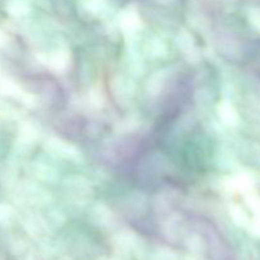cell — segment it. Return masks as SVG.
<instances>
[{"label":"cell","mask_w":260,"mask_h":260,"mask_svg":"<svg viewBox=\"0 0 260 260\" xmlns=\"http://www.w3.org/2000/svg\"><path fill=\"white\" fill-rule=\"evenodd\" d=\"M67 63H69V55L65 51H59L51 57V66L57 71L65 70Z\"/></svg>","instance_id":"2"},{"label":"cell","mask_w":260,"mask_h":260,"mask_svg":"<svg viewBox=\"0 0 260 260\" xmlns=\"http://www.w3.org/2000/svg\"><path fill=\"white\" fill-rule=\"evenodd\" d=\"M50 147L52 149L51 151L56 153L57 155H61V156H67V157H74L76 155V151L74 150L70 145L65 144L62 141L54 140L50 142Z\"/></svg>","instance_id":"1"},{"label":"cell","mask_w":260,"mask_h":260,"mask_svg":"<svg viewBox=\"0 0 260 260\" xmlns=\"http://www.w3.org/2000/svg\"><path fill=\"white\" fill-rule=\"evenodd\" d=\"M163 85H164V77L161 76L160 73H156L153 77H151L150 80H149L147 88H149V92H150V93L156 94L157 92H160Z\"/></svg>","instance_id":"3"}]
</instances>
